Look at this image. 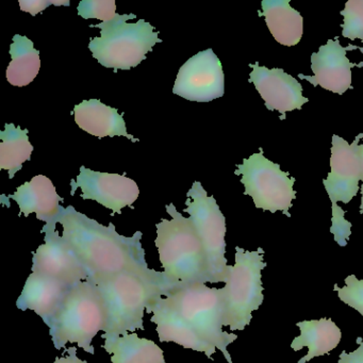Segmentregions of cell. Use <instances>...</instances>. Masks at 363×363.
<instances>
[{"label": "cell", "mask_w": 363, "mask_h": 363, "mask_svg": "<svg viewBox=\"0 0 363 363\" xmlns=\"http://www.w3.org/2000/svg\"><path fill=\"white\" fill-rule=\"evenodd\" d=\"M58 223L63 227V239L86 267L88 278L133 272L164 280L174 286L164 272L148 267L141 244V231H137L131 238L124 237L118 233L112 223L104 226L78 212L73 206L62 208L57 218Z\"/></svg>", "instance_id": "1"}, {"label": "cell", "mask_w": 363, "mask_h": 363, "mask_svg": "<svg viewBox=\"0 0 363 363\" xmlns=\"http://www.w3.org/2000/svg\"><path fill=\"white\" fill-rule=\"evenodd\" d=\"M88 280L97 286L105 301L107 326L103 339L144 330V313L152 299L160 295L167 296L177 289L164 280L133 272L94 276Z\"/></svg>", "instance_id": "2"}, {"label": "cell", "mask_w": 363, "mask_h": 363, "mask_svg": "<svg viewBox=\"0 0 363 363\" xmlns=\"http://www.w3.org/2000/svg\"><path fill=\"white\" fill-rule=\"evenodd\" d=\"M165 208L172 218H162L156 225L155 243L167 279L176 288L211 284L205 250L192 220L179 213L173 203Z\"/></svg>", "instance_id": "3"}, {"label": "cell", "mask_w": 363, "mask_h": 363, "mask_svg": "<svg viewBox=\"0 0 363 363\" xmlns=\"http://www.w3.org/2000/svg\"><path fill=\"white\" fill-rule=\"evenodd\" d=\"M46 325L57 350L76 343L94 354L93 339L107 326V309L101 291L89 280L78 282L69 289L60 309Z\"/></svg>", "instance_id": "4"}, {"label": "cell", "mask_w": 363, "mask_h": 363, "mask_svg": "<svg viewBox=\"0 0 363 363\" xmlns=\"http://www.w3.org/2000/svg\"><path fill=\"white\" fill-rule=\"evenodd\" d=\"M137 18L135 14H116L114 20L101 24L91 25V28L101 29V37L91 39L89 48L99 65L114 72L129 71L145 60L159 39L158 31L144 20L135 24L129 20Z\"/></svg>", "instance_id": "5"}, {"label": "cell", "mask_w": 363, "mask_h": 363, "mask_svg": "<svg viewBox=\"0 0 363 363\" xmlns=\"http://www.w3.org/2000/svg\"><path fill=\"white\" fill-rule=\"evenodd\" d=\"M264 250L255 252L235 247V264L229 265L228 277L222 288L225 303L224 327L244 330L250 324L252 312L263 303L262 273L267 267Z\"/></svg>", "instance_id": "6"}, {"label": "cell", "mask_w": 363, "mask_h": 363, "mask_svg": "<svg viewBox=\"0 0 363 363\" xmlns=\"http://www.w3.org/2000/svg\"><path fill=\"white\" fill-rule=\"evenodd\" d=\"M164 297L206 341L222 352L227 362L233 363L227 347L238 335L223 330L225 303L222 289L193 284L176 289Z\"/></svg>", "instance_id": "7"}, {"label": "cell", "mask_w": 363, "mask_h": 363, "mask_svg": "<svg viewBox=\"0 0 363 363\" xmlns=\"http://www.w3.org/2000/svg\"><path fill=\"white\" fill-rule=\"evenodd\" d=\"M186 208L201 238L207 257L211 284L226 282L229 265L226 254V220L213 196H208L201 182H195L186 193Z\"/></svg>", "instance_id": "8"}, {"label": "cell", "mask_w": 363, "mask_h": 363, "mask_svg": "<svg viewBox=\"0 0 363 363\" xmlns=\"http://www.w3.org/2000/svg\"><path fill=\"white\" fill-rule=\"evenodd\" d=\"M235 175H241L244 194L252 196L258 209L276 213L281 211L290 218L289 209L293 199H296L294 190L295 178L289 177L288 172L280 169L279 164L265 158L262 148L260 152L244 159L237 165Z\"/></svg>", "instance_id": "9"}, {"label": "cell", "mask_w": 363, "mask_h": 363, "mask_svg": "<svg viewBox=\"0 0 363 363\" xmlns=\"http://www.w3.org/2000/svg\"><path fill=\"white\" fill-rule=\"evenodd\" d=\"M173 93L196 103H209L224 96L222 63L211 48L195 55L180 67Z\"/></svg>", "instance_id": "10"}, {"label": "cell", "mask_w": 363, "mask_h": 363, "mask_svg": "<svg viewBox=\"0 0 363 363\" xmlns=\"http://www.w3.org/2000/svg\"><path fill=\"white\" fill-rule=\"evenodd\" d=\"M56 225L50 223L42 228L45 242L33 252V273L44 274L71 286L86 281L89 277L86 267L62 235H59Z\"/></svg>", "instance_id": "11"}, {"label": "cell", "mask_w": 363, "mask_h": 363, "mask_svg": "<svg viewBox=\"0 0 363 363\" xmlns=\"http://www.w3.org/2000/svg\"><path fill=\"white\" fill-rule=\"evenodd\" d=\"M71 195L82 189L84 199H92L111 210L114 214L122 213L125 207H130L140 195L138 184L130 178L118 174L101 173L86 167H80L79 175L71 182Z\"/></svg>", "instance_id": "12"}, {"label": "cell", "mask_w": 363, "mask_h": 363, "mask_svg": "<svg viewBox=\"0 0 363 363\" xmlns=\"http://www.w3.org/2000/svg\"><path fill=\"white\" fill-rule=\"evenodd\" d=\"M360 50L359 46L348 45L343 48L340 44L339 38L328 40L325 45L320 46L318 52L311 55V69L313 76L299 74L298 77L307 80L313 86H322L337 95H343L352 89V69L362 67L363 62L352 63L346 54L350 50Z\"/></svg>", "instance_id": "13"}, {"label": "cell", "mask_w": 363, "mask_h": 363, "mask_svg": "<svg viewBox=\"0 0 363 363\" xmlns=\"http://www.w3.org/2000/svg\"><path fill=\"white\" fill-rule=\"evenodd\" d=\"M362 137L360 133L354 143L350 144L339 135H333L330 172L323 180L333 206H337V201L348 203L358 193L361 180L359 141Z\"/></svg>", "instance_id": "14"}, {"label": "cell", "mask_w": 363, "mask_h": 363, "mask_svg": "<svg viewBox=\"0 0 363 363\" xmlns=\"http://www.w3.org/2000/svg\"><path fill=\"white\" fill-rule=\"evenodd\" d=\"M250 82L256 86L269 111L286 114L301 110L309 99L303 96V86L282 69H267L258 62L250 65Z\"/></svg>", "instance_id": "15"}, {"label": "cell", "mask_w": 363, "mask_h": 363, "mask_svg": "<svg viewBox=\"0 0 363 363\" xmlns=\"http://www.w3.org/2000/svg\"><path fill=\"white\" fill-rule=\"evenodd\" d=\"M146 313H152L150 320L157 325L160 342H175L182 347L205 352L209 359L216 354V346L206 341L162 295L152 299Z\"/></svg>", "instance_id": "16"}, {"label": "cell", "mask_w": 363, "mask_h": 363, "mask_svg": "<svg viewBox=\"0 0 363 363\" xmlns=\"http://www.w3.org/2000/svg\"><path fill=\"white\" fill-rule=\"evenodd\" d=\"M71 286L40 273H31L16 306L22 311L33 310L48 324L59 311Z\"/></svg>", "instance_id": "17"}, {"label": "cell", "mask_w": 363, "mask_h": 363, "mask_svg": "<svg viewBox=\"0 0 363 363\" xmlns=\"http://www.w3.org/2000/svg\"><path fill=\"white\" fill-rule=\"evenodd\" d=\"M8 199L18 203L20 214L27 218L35 213L38 220L46 224H57V218L62 211L63 207L60 206L62 197L59 196L52 180L44 175L35 176L31 182L18 186L16 192Z\"/></svg>", "instance_id": "18"}, {"label": "cell", "mask_w": 363, "mask_h": 363, "mask_svg": "<svg viewBox=\"0 0 363 363\" xmlns=\"http://www.w3.org/2000/svg\"><path fill=\"white\" fill-rule=\"evenodd\" d=\"M73 114L80 129L99 139L120 135L130 141L139 142V139L127 133L126 123L118 110L105 105L99 99L82 101L75 106Z\"/></svg>", "instance_id": "19"}, {"label": "cell", "mask_w": 363, "mask_h": 363, "mask_svg": "<svg viewBox=\"0 0 363 363\" xmlns=\"http://www.w3.org/2000/svg\"><path fill=\"white\" fill-rule=\"evenodd\" d=\"M301 335L291 343V348L295 352L308 347L305 357L297 363H307L315 357L324 356L335 350L341 341V329L331 318L303 320L297 323Z\"/></svg>", "instance_id": "20"}, {"label": "cell", "mask_w": 363, "mask_h": 363, "mask_svg": "<svg viewBox=\"0 0 363 363\" xmlns=\"http://www.w3.org/2000/svg\"><path fill=\"white\" fill-rule=\"evenodd\" d=\"M269 33L277 43L297 45L303 35V18L290 6L289 0H263L262 13Z\"/></svg>", "instance_id": "21"}, {"label": "cell", "mask_w": 363, "mask_h": 363, "mask_svg": "<svg viewBox=\"0 0 363 363\" xmlns=\"http://www.w3.org/2000/svg\"><path fill=\"white\" fill-rule=\"evenodd\" d=\"M103 347L111 354L112 363H167L164 352L154 341L135 333L107 337Z\"/></svg>", "instance_id": "22"}, {"label": "cell", "mask_w": 363, "mask_h": 363, "mask_svg": "<svg viewBox=\"0 0 363 363\" xmlns=\"http://www.w3.org/2000/svg\"><path fill=\"white\" fill-rule=\"evenodd\" d=\"M10 55L12 60L7 69L8 82L18 88L28 86L41 69L39 50H35L28 38L16 35L10 46Z\"/></svg>", "instance_id": "23"}, {"label": "cell", "mask_w": 363, "mask_h": 363, "mask_svg": "<svg viewBox=\"0 0 363 363\" xmlns=\"http://www.w3.org/2000/svg\"><path fill=\"white\" fill-rule=\"evenodd\" d=\"M0 169L8 171L10 179H13L23 164L31 159L33 146L29 142L28 130L6 124L5 130L0 133Z\"/></svg>", "instance_id": "24"}, {"label": "cell", "mask_w": 363, "mask_h": 363, "mask_svg": "<svg viewBox=\"0 0 363 363\" xmlns=\"http://www.w3.org/2000/svg\"><path fill=\"white\" fill-rule=\"evenodd\" d=\"M344 22L342 35L347 39L363 42V0H350L341 11Z\"/></svg>", "instance_id": "25"}, {"label": "cell", "mask_w": 363, "mask_h": 363, "mask_svg": "<svg viewBox=\"0 0 363 363\" xmlns=\"http://www.w3.org/2000/svg\"><path fill=\"white\" fill-rule=\"evenodd\" d=\"M78 16L84 20L97 18L101 23L110 22L116 16L114 0H82L77 8Z\"/></svg>", "instance_id": "26"}, {"label": "cell", "mask_w": 363, "mask_h": 363, "mask_svg": "<svg viewBox=\"0 0 363 363\" xmlns=\"http://www.w3.org/2000/svg\"><path fill=\"white\" fill-rule=\"evenodd\" d=\"M333 290L337 292V297L350 307L354 308L363 316V280H359L354 275L345 278V286L339 288L335 284Z\"/></svg>", "instance_id": "27"}, {"label": "cell", "mask_w": 363, "mask_h": 363, "mask_svg": "<svg viewBox=\"0 0 363 363\" xmlns=\"http://www.w3.org/2000/svg\"><path fill=\"white\" fill-rule=\"evenodd\" d=\"M345 213L346 212L339 206H333L330 233L340 246L347 245L348 240L352 235V224L345 220Z\"/></svg>", "instance_id": "28"}, {"label": "cell", "mask_w": 363, "mask_h": 363, "mask_svg": "<svg viewBox=\"0 0 363 363\" xmlns=\"http://www.w3.org/2000/svg\"><path fill=\"white\" fill-rule=\"evenodd\" d=\"M21 10L24 12H28L31 16H35L40 12L48 9V6H69V0L67 1H52V0H21Z\"/></svg>", "instance_id": "29"}, {"label": "cell", "mask_w": 363, "mask_h": 363, "mask_svg": "<svg viewBox=\"0 0 363 363\" xmlns=\"http://www.w3.org/2000/svg\"><path fill=\"white\" fill-rule=\"evenodd\" d=\"M359 347L352 352H346L345 350L340 354L337 363H363V341L361 337L357 339Z\"/></svg>", "instance_id": "30"}, {"label": "cell", "mask_w": 363, "mask_h": 363, "mask_svg": "<svg viewBox=\"0 0 363 363\" xmlns=\"http://www.w3.org/2000/svg\"><path fill=\"white\" fill-rule=\"evenodd\" d=\"M67 356L57 357L56 360H55V363H88L86 361L82 360V359L78 358L77 357V348L75 346H72V347L67 348Z\"/></svg>", "instance_id": "31"}, {"label": "cell", "mask_w": 363, "mask_h": 363, "mask_svg": "<svg viewBox=\"0 0 363 363\" xmlns=\"http://www.w3.org/2000/svg\"><path fill=\"white\" fill-rule=\"evenodd\" d=\"M359 156H360L361 180H362V186H361L360 213L363 214V143L359 144Z\"/></svg>", "instance_id": "32"}]
</instances>
